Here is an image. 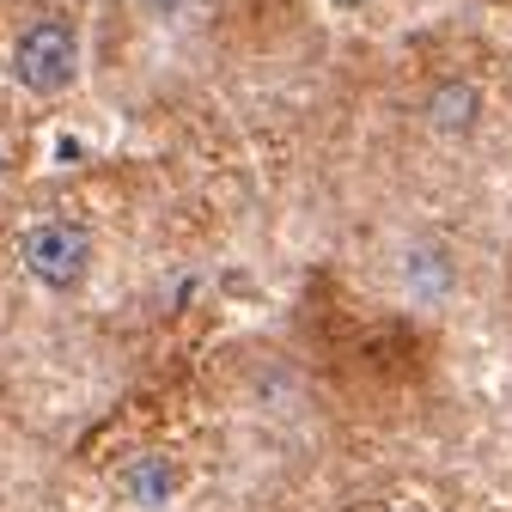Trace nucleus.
Returning <instances> with one entry per match:
<instances>
[{"mask_svg": "<svg viewBox=\"0 0 512 512\" xmlns=\"http://www.w3.org/2000/svg\"><path fill=\"white\" fill-rule=\"evenodd\" d=\"M13 74H19V86L37 92V98L68 92V86L80 80V37L61 25V19L25 25V37L13 43Z\"/></svg>", "mask_w": 512, "mask_h": 512, "instance_id": "f257e3e1", "label": "nucleus"}, {"mask_svg": "<svg viewBox=\"0 0 512 512\" xmlns=\"http://www.w3.org/2000/svg\"><path fill=\"white\" fill-rule=\"evenodd\" d=\"M19 256H25V275L31 281H43V287H80L86 269H92V232L74 226V220H43V226L25 232Z\"/></svg>", "mask_w": 512, "mask_h": 512, "instance_id": "f03ea898", "label": "nucleus"}, {"mask_svg": "<svg viewBox=\"0 0 512 512\" xmlns=\"http://www.w3.org/2000/svg\"><path fill=\"white\" fill-rule=\"evenodd\" d=\"M116 488H122V500H135V506L159 512V506H171V500L183 494V470H177L165 452H141V458H128V464H122Z\"/></svg>", "mask_w": 512, "mask_h": 512, "instance_id": "7ed1b4c3", "label": "nucleus"}, {"mask_svg": "<svg viewBox=\"0 0 512 512\" xmlns=\"http://www.w3.org/2000/svg\"><path fill=\"white\" fill-rule=\"evenodd\" d=\"M403 281H409V293H415L421 305H439L445 293L458 287V263H452V250H445L439 238H415V244L403 250Z\"/></svg>", "mask_w": 512, "mask_h": 512, "instance_id": "20e7f679", "label": "nucleus"}, {"mask_svg": "<svg viewBox=\"0 0 512 512\" xmlns=\"http://www.w3.org/2000/svg\"><path fill=\"white\" fill-rule=\"evenodd\" d=\"M427 122H433V135H445V141L470 135V128L482 122V92H476L470 80H445V86L427 98Z\"/></svg>", "mask_w": 512, "mask_h": 512, "instance_id": "39448f33", "label": "nucleus"}, {"mask_svg": "<svg viewBox=\"0 0 512 512\" xmlns=\"http://www.w3.org/2000/svg\"><path fill=\"white\" fill-rule=\"evenodd\" d=\"M135 7H141L147 19H177V13L189 7V0H135Z\"/></svg>", "mask_w": 512, "mask_h": 512, "instance_id": "423d86ee", "label": "nucleus"}]
</instances>
